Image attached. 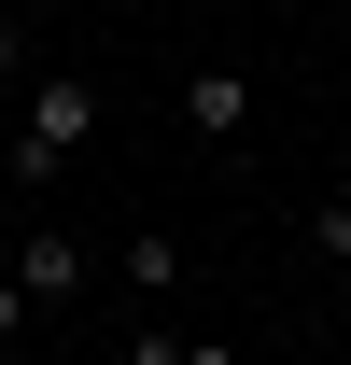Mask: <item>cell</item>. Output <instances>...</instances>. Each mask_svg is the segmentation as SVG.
I'll use <instances>...</instances> for the list:
<instances>
[{
	"instance_id": "obj_4",
	"label": "cell",
	"mask_w": 351,
	"mask_h": 365,
	"mask_svg": "<svg viewBox=\"0 0 351 365\" xmlns=\"http://www.w3.org/2000/svg\"><path fill=\"white\" fill-rule=\"evenodd\" d=\"M113 267H127V295H183V239H169V225H127Z\"/></svg>"
},
{
	"instance_id": "obj_5",
	"label": "cell",
	"mask_w": 351,
	"mask_h": 365,
	"mask_svg": "<svg viewBox=\"0 0 351 365\" xmlns=\"http://www.w3.org/2000/svg\"><path fill=\"white\" fill-rule=\"evenodd\" d=\"M309 239H323V253H337V267H351V169H337V197L309 211Z\"/></svg>"
},
{
	"instance_id": "obj_1",
	"label": "cell",
	"mask_w": 351,
	"mask_h": 365,
	"mask_svg": "<svg viewBox=\"0 0 351 365\" xmlns=\"http://www.w3.org/2000/svg\"><path fill=\"white\" fill-rule=\"evenodd\" d=\"M98 113H113L98 71H29V98H14V182H56V169L98 140Z\"/></svg>"
},
{
	"instance_id": "obj_2",
	"label": "cell",
	"mask_w": 351,
	"mask_h": 365,
	"mask_svg": "<svg viewBox=\"0 0 351 365\" xmlns=\"http://www.w3.org/2000/svg\"><path fill=\"white\" fill-rule=\"evenodd\" d=\"M85 281H98V253L71 225H14V295H29V309H71Z\"/></svg>"
},
{
	"instance_id": "obj_8",
	"label": "cell",
	"mask_w": 351,
	"mask_h": 365,
	"mask_svg": "<svg viewBox=\"0 0 351 365\" xmlns=\"http://www.w3.org/2000/svg\"><path fill=\"white\" fill-rule=\"evenodd\" d=\"M169 365H239V351H225V337H183V351H169Z\"/></svg>"
},
{
	"instance_id": "obj_6",
	"label": "cell",
	"mask_w": 351,
	"mask_h": 365,
	"mask_svg": "<svg viewBox=\"0 0 351 365\" xmlns=\"http://www.w3.org/2000/svg\"><path fill=\"white\" fill-rule=\"evenodd\" d=\"M0 85H29V0H0Z\"/></svg>"
},
{
	"instance_id": "obj_7",
	"label": "cell",
	"mask_w": 351,
	"mask_h": 365,
	"mask_svg": "<svg viewBox=\"0 0 351 365\" xmlns=\"http://www.w3.org/2000/svg\"><path fill=\"white\" fill-rule=\"evenodd\" d=\"M29 323H43V309H29V295H14V267H0V351H14Z\"/></svg>"
},
{
	"instance_id": "obj_3",
	"label": "cell",
	"mask_w": 351,
	"mask_h": 365,
	"mask_svg": "<svg viewBox=\"0 0 351 365\" xmlns=\"http://www.w3.org/2000/svg\"><path fill=\"white\" fill-rule=\"evenodd\" d=\"M183 127L239 155V140H253V71H183Z\"/></svg>"
},
{
	"instance_id": "obj_9",
	"label": "cell",
	"mask_w": 351,
	"mask_h": 365,
	"mask_svg": "<svg viewBox=\"0 0 351 365\" xmlns=\"http://www.w3.org/2000/svg\"><path fill=\"white\" fill-rule=\"evenodd\" d=\"M0 267H14V239H0Z\"/></svg>"
}]
</instances>
